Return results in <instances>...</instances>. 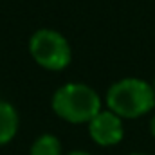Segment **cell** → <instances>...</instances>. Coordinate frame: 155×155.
Segmentation results:
<instances>
[{
    "instance_id": "obj_1",
    "label": "cell",
    "mask_w": 155,
    "mask_h": 155,
    "mask_svg": "<svg viewBox=\"0 0 155 155\" xmlns=\"http://www.w3.org/2000/svg\"><path fill=\"white\" fill-rule=\"evenodd\" d=\"M107 105L121 119L141 117L155 107V88L139 78L119 79L107 92Z\"/></svg>"
},
{
    "instance_id": "obj_2",
    "label": "cell",
    "mask_w": 155,
    "mask_h": 155,
    "mask_svg": "<svg viewBox=\"0 0 155 155\" xmlns=\"http://www.w3.org/2000/svg\"><path fill=\"white\" fill-rule=\"evenodd\" d=\"M52 110L58 117L74 124L90 123L101 112V99L85 83H67L54 92Z\"/></svg>"
},
{
    "instance_id": "obj_3",
    "label": "cell",
    "mask_w": 155,
    "mask_h": 155,
    "mask_svg": "<svg viewBox=\"0 0 155 155\" xmlns=\"http://www.w3.org/2000/svg\"><path fill=\"white\" fill-rule=\"evenodd\" d=\"M31 56L40 67L47 71H61L71 63V45L60 33L52 29H40L29 41Z\"/></svg>"
},
{
    "instance_id": "obj_4",
    "label": "cell",
    "mask_w": 155,
    "mask_h": 155,
    "mask_svg": "<svg viewBox=\"0 0 155 155\" xmlns=\"http://www.w3.org/2000/svg\"><path fill=\"white\" fill-rule=\"evenodd\" d=\"M88 134L92 141L99 146H114L123 139V121L110 110H101L88 123Z\"/></svg>"
},
{
    "instance_id": "obj_5",
    "label": "cell",
    "mask_w": 155,
    "mask_h": 155,
    "mask_svg": "<svg viewBox=\"0 0 155 155\" xmlns=\"http://www.w3.org/2000/svg\"><path fill=\"white\" fill-rule=\"evenodd\" d=\"M18 130V114L15 107L0 99V146L7 144Z\"/></svg>"
},
{
    "instance_id": "obj_6",
    "label": "cell",
    "mask_w": 155,
    "mask_h": 155,
    "mask_svg": "<svg viewBox=\"0 0 155 155\" xmlns=\"http://www.w3.org/2000/svg\"><path fill=\"white\" fill-rule=\"evenodd\" d=\"M31 155H61V144L54 135L43 134L33 143Z\"/></svg>"
},
{
    "instance_id": "obj_7",
    "label": "cell",
    "mask_w": 155,
    "mask_h": 155,
    "mask_svg": "<svg viewBox=\"0 0 155 155\" xmlns=\"http://www.w3.org/2000/svg\"><path fill=\"white\" fill-rule=\"evenodd\" d=\"M150 132H152V135L155 137V116L152 117V121H150Z\"/></svg>"
},
{
    "instance_id": "obj_8",
    "label": "cell",
    "mask_w": 155,
    "mask_h": 155,
    "mask_svg": "<svg viewBox=\"0 0 155 155\" xmlns=\"http://www.w3.org/2000/svg\"><path fill=\"white\" fill-rule=\"evenodd\" d=\"M69 155H90V153H87V152H71Z\"/></svg>"
},
{
    "instance_id": "obj_9",
    "label": "cell",
    "mask_w": 155,
    "mask_h": 155,
    "mask_svg": "<svg viewBox=\"0 0 155 155\" xmlns=\"http://www.w3.org/2000/svg\"><path fill=\"white\" fill-rule=\"evenodd\" d=\"M130 155H144V153H130Z\"/></svg>"
},
{
    "instance_id": "obj_10",
    "label": "cell",
    "mask_w": 155,
    "mask_h": 155,
    "mask_svg": "<svg viewBox=\"0 0 155 155\" xmlns=\"http://www.w3.org/2000/svg\"><path fill=\"white\" fill-rule=\"evenodd\" d=\"M153 88H155V81H153Z\"/></svg>"
}]
</instances>
